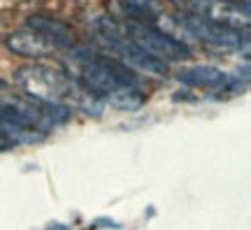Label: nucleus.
<instances>
[{
    "label": "nucleus",
    "instance_id": "nucleus-1",
    "mask_svg": "<svg viewBox=\"0 0 251 230\" xmlns=\"http://www.w3.org/2000/svg\"><path fill=\"white\" fill-rule=\"evenodd\" d=\"M17 84L26 91L35 102H58L61 105L63 98L77 96V86L72 79L58 68H49V65H26L17 72Z\"/></svg>",
    "mask_w": 251,
    "mask_h": 230
},
{
    "label": "nucleus",
    "instance_id": "nucleus-2",
    "mask_svg": "<svg viewBox=\"0 0 251 230\" xmlns=\"http://www.w3.org/2000/svg\"><path fill=\"white\" fill-rule=\"evenodd\" d=\"M128 35H130V42H135L137 47H142L147 53L156 56L158 61H184L191 56V49H188L184 42L170 37L168 33H163L158 28L147 26V24H130L128 26Z\"/></svg>",
    "mask_w": 251,
    "mask_h": 230
},
{
    "label": "nucleus",
    "instance_id": "nucleus-3",
    "mask_svg": "<svg viewBox=\"0 0 251 230\" xmlns=\"http://www.w3.org/2000/svg\"><path fill=\"white\" fill-rule=\"evenodd\" d=\"M105 42H107V45L124 58L121 63H126L128 68H137V70L149 72V75H165V72H168L165 63L158 61V58L151 56V53H147L142 47H137L135 42L121 37L119 33H114V35H105Z\"/></svg>",
    "mask_w": 251,
    "mask_h": 230
},
{
    "label": "nucleus",
    "instance_id": "nucleus-4",
    "mask_svg": "<svg viewBox=\"0 0 251 230\" xmlns=\"http://www.w3.org/2000/svg\"><path fill=\"white\" fill-rule=\"evenodd\" d=\"M7 47L12 51H17L19 56H28V58H45L49 53H54L56 49L49 42H47L45 37L35 33L33 28H21L17 30L14 35H9L7 40Z\"/></svg>",
    "mask_w": 251,
    "mask_h": 230
},
{
    "label": "nucleus",
    "instance_id": "nucleus-5",
    "mask_svg": "<svg viewBox=\"0 0 251 230\" xmlns=\"http://www.w3.org/2000/svg\"><path fill=\"white\" fill-rule=\"evenodd\" d=\"M28 28H33L35 33L45 37L49 45L54 49H61V47H70L75 42V35L68 26H63L61 21H54V19H47V17H30L26 21Z\"/></svg>",
    "mask_w": 251,
    "mask_h": 230
},
{
    "label": "nucleus",
    "instance_id": "nucleus-6",
    "mask_svg": "<svg viewBox=\"0 0 251 230\" xmlns=\"http://www.w3.org/2000/svg\"><path fill=\"white\" fill-rule=\"evenodd\" d=\"M179 81L191 84V86H221L226 81V75L209 65H196L179 72Z\"/></svg>",
    "mask_w": 251,
    "mask_h": 230
},
{
    "label": "nucleus",
    "instance_id": "nucleus-7",
    "mask_svg": "<svg viewBox=\"0 0 251 230\" xmlns=\"http://www.w3.org/2000/svg\"><path fill=\"white\" fill-rule=\"evenodd\" d=\"M124 12L128 17L140 19V24H147L158 17V2L156 0H124Z\"/></svg>",
    "mask_w": 251,
    "mask_h": 230
},
{
    "label": "nucleus",
    "instance_id": "nucleus-8",
    "mask_svg": "<svg viewBox=\"0 0 251 230\" xmlns=\"http://www.w3.org/2000/svg\"><path fill=\"white\" fill-rule=\"evenodd\" d=\"M109 102L119 109H137L144 102V98L140 91H135V86H121V89L109 93Z\"/></svg>",
    "mask_w": 251,
    "mask_h": 230
},
{
    "label": "nucleus",
    "instance_id": "nucleus-9",
    "mask_svg": "<svg viewBox=\"0 0 251 230\" xmlns=\"http://www.w3.org/2000/svg\"><path fill=\"white\" fill-rule=\"evenodd\" d=\"M175 2H179V5H188L191 0H175Z\"/></svg>",
    "mask_w": 251,
    "mask_h": 230
}]
</instances>
